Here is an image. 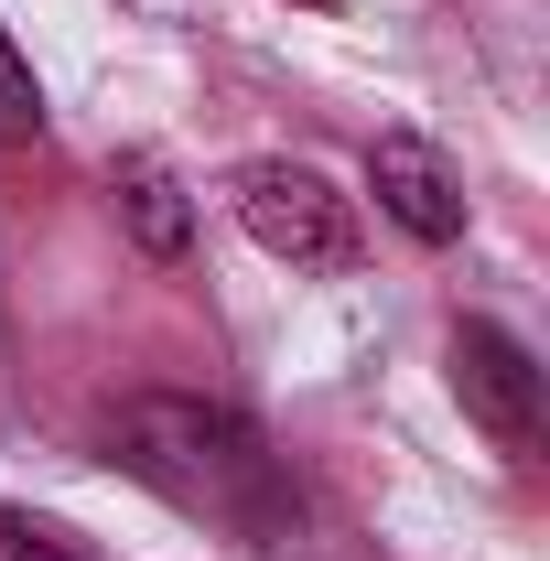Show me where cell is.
I'll return each instance as SVG.
<instances>
[{"label": "cell", "mask_w": 550, "mask_h": 561, "mask_svg": "<svg viewBox=\"0 0 550 561\" xmlns=\"http://www.w3.org/2000/svg\"><path fill=\"white\" fill-rule=\"evenodd\" d=\"M119 216H130V238L151 249V260H184V249H195L184 173H173V162H151V151H130V162H119Z\"/></svg>", "instance_id": "obj_5"}, {"label": "cell", "mask_w": 550, "mask_h": 561, "mask_svg": "<svg viewBox=\"0 0 550 561\" xmlns=\"http://www.w3.org/2000/svg\"><path fill=\"white\" fill-rule=\"evenodd\" d=\"M454 400L496 432V443H540V356L507 324H454Z\"/></svg>", "instance_id": "obj_4"}, {"label": "cell", "mask_w": 550, "mask_h": 561, "mask_svg": "<svg viewBox=\"0 0 550 561\" xmlns=\"http://www.w3.org/2000/svg\"><path fill=\"white\" fill-rule=\"evenodd\" d=\"M0 561H98V551H76L66 529H44V518H22V507H0Z\"/></svg>", "instance_id": "obj_7"}, {"label": "cell", "mask_w": 550, "mask_h": 561, "mask_svg": "<svg viewBox=\"0 0 550 561\" xmlns=\"http://www.w3.org/2000/svg\"><path fill=\"white\" fill-rule=\"evenodd\" d=\"M119 465H130L151 496L195 507V518L260 540V551L291 540V486H280L271 443H260L238 411H216V400H173V389L130 400V411H119Z\"/></svg>", "instance_id": "obj_1"}, {"label": "cell", "mask_w": 550, "mask_h": 561, "mask_svg": "<svg viewBox=\"0 0 550 561\" xmlns=\"http://www.w3.org/2000/svg\"><path fill=\"white\" fill-rule=\"evenodd\" d=\"M33 130H44V87L22 66V44L0 33V140H33Z\"/></svg>", "instance_id": "obj_6"}, {"label": "cell", "mask_w": 550, "mask_h": 561, "mask_svg": "<svg viewBox=\"0 0 550 561\" xmlns=\"http://www.w3.org/2000/svg\"><path fill=\"white\" fill-rule=\"evenodd\" d=\"M367 195H378L389 227H411L421 249L465 238V184H454V162H443L421 130H378L367 140Z\"/></svg>", "instance_id": "obj_3"}, {"label": "cell", "mask_w": 550, "mask_h": 561, "mask_svg": "<svg viewBox=\"0 0 550 561\" xmlns=\"http://www.w3.org/2000/svg\"><path fill=\"white\" fill-rule=\"evenodd\" d=\"M302 11H324V0H302Z\"/></svg>", "instance_id": "obj_8"}, {"label": "cell", "mask_w": 550, "mask_h": 561, "mask_svg": "<svg viewBox=\"0 0 550 561\" xmlns=\"http://www.w3.org/2000/svg\"><path fill=\"white\" fill-rule=\"evenodd\" d=\"M227 206H238V227H249L271 260H291V271H345V260H356V206H345L313 162H238Z\"/></svg>", "instance_id": "obj_2"}]
</instances>
